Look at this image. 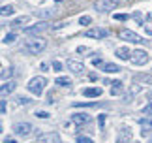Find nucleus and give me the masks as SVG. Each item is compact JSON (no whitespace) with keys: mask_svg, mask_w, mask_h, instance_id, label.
Returning <instances> with one entry per match:
<instances>
[{"mask_svg":"<svg viewBox=\"0 0 152 143\" xmlns=\"http://www.w3.org/2000/svg\"><path fill=\"white\" fill-rule=\"evenodd\" d=\"M45 85H47V79L38 75V77H32L30 83L26 85V88H28V91H30L32 94H36V96H42L43 91H45Z\"/></svg>","mask_w":152,"mask_h":143,"instance_id":"nucleus-1","label":"nucleus"},{"mask_svg":"<svg viewBox=\"0 0 152 143\" xmlns=\"http://www.w3.org/2000/svg\"><path fill=\"white\" fill-rule=\"evenodd\" d=\"M45 40H42V38H32V40H28L26 41V47L25 49L28 51V53H32V55H38V53H42L43 49H45Z\"/></svg>","mask_w":152,"mask_h":143,"instance_id":"nucleus-2","label":"nucleus"},{"mask_svg":"<svg viewBox=\"0 0 152 143\" xmlns=\"http://www.w3.org/2000/svg\"><path fill=\"white\" fill-rule=\"evenodd\" d=\"M148 53L147 51H143V49H135V51H132V64H135V66H143V64H147L148 62Z\"/></svg>","mask_w":152,"mask_h":143,"instance_id":"nucleus-3","label":"nucleus"},{"mask_svg":"<svg viewBox=\"0 0 152 143\" xmlns=\"http://www.w3.org/2000/svg\"><path fill=\"white\" fill-rule=\"evenodd\" d=\"M118 36H120L122 40H126V41H132V43H143V41H145L141 36L135 34L133 30H120Z\"/></svg>","mask_w":152,"mask_h":143,"instance_id":"nucleus-4","label":"nucleus"},{"mask_svg":"<svg viewBox=\"0 0 152 143\" xmlns=\"http://www.w3.org/2000/svg\"><path fill=\"white\" fill-rule=\"evenodd\" d=\"M38 143H60V136L56 132H47L38 136Z\"/></svg>","mask_w":152,"mask_h":143,"instance_id":"nucleus-5","label":"nucleus"},{"mask_svg":"<svg viewBox=\"0 0 152 143\" xmlns=\"http://www.w3.org/2000/svg\"><path fill=\"white\" fill-rule=\"evenodd\" d=\"M118 0H98L96 2V8L98 11H109V10H115Z\"/></svg>","mask_w":152,"mask_h":143,"instance_id":"nucleus-6","label":"nucleus"},{"mask_svg":"<svg viewBox=\"0 0 152 143\" xmlns=\"http://www.w3.org/2000/svg\"><path fill=\"white\" fill-rule=\"evenodd\" d=\"M30 130H32V124L30 122H17L15 126H13V132L17 136H28V134H30Z\"/></svg>","mask_w":152,"mask_h":143,"instance_id":"nucleus-7","label":"nucleus"},{"mask_svg":"<svg viewBox=\"0 0 152 143\" xmlns=\"http://www.w3.org/2000/svg\"><path fill=\"white\" fill-rule=\"evenodd\" d=\"M86 34V38H96V40H102V38H107V30H105V28H90V30H86L85 32Z\"/></svg>","mask_w":152,"mask_h":143,"instance_id":"nucleus-8","label":"nucleus"},{"mask_svg":"<svg viewBox=\"0 0 152 143\" xmlns=\"http://www.w3.org/2000/svg\"><path fill=\"white\" fill-rule=\"evenodd\" d=\"M139 124H141V136H145V134H148V132H152V115H148V117H141L139 119Z\"/></svg>","mask_w":152,"mask_h":143,"instance_id":"nucleus-9","label":"nucleus"},{"mask_svg":"<svg viewBox=\"0 0 152 143\" xmlns=\"http://www.w3.org/2000/svg\"><path fill=\"white\" fill-rule=\"evenodd\" d=\"M130 139H132V130L126 126L120 128L118 136H116V143H130Z\"/></svg>","mask_w":152,"mask_h":143,"instance_id":"nucleus-10","label":"nucleus"},{"mask_svg":"<svg viewBox=\"0 0 152 143\" xmlns=\"http://www.w3.org/2000/svg\"><path fill=\"white\" fill-rule=\"evenodd\" d=\"M102 87H86L83 88V94L86 98H98V96H102Z\"/></svg>","mask_w":152,"mask_h":143,"instance_id":"nucleus-11","label":"nucleus"},{"mask_svg":"<svg viewBox=\"0 0 152 143\" xmlns=\"http://www.w3.org/2000/svg\"><path fill=\"white\" fill-rule=\"evenodd\" d=\"M47 28V23H38V25H32V27H26L25 28V34H39Z\"/></svg>","mask_w":152,"mask_h":143,"instance_id":"nucleus-12","label":"nucleus"},{"mask_svg":"<svg viewBox=\"0 0 152 143\" xmlns=\"http://www.w3.org/2000/svg\"><path fill=\"white\" fill-rule=\"evenodd\" d=\"M90 121V117L86 115V113H73L72 115V122L73 124H86Z\"/></svg>","mask_w":152,"mask_h":143,"instance_id":"nucleus-13","label":"nucleus"},{"mask_svg":"<svg viewBox=\"0 0 152 143\" xmlns=\"http://www.w3.org/2000/svg\"><path fill=\"white\" fill-rule=\"evenodd\" d=\"M68 68L72 70L75 75H81V74L85 72V66H83V64H81V62H75V60H68Z\"/></svg>","mask_w":152,"mask_h":143,"instance_id":"nucleus-14","label":"nucleus"},{"mask_svg":"<svg viewBox=\"0 0 152 143\" xmlns=\"http://www.w3.org/2000/svg\"><path fill=\"white\" fill-rule=\"evenodd\" d=\"M115 55L120 58V60H128V58H132V53L130 49H126V47H118V49L115 51Z\"/></svg>","mask_w":152,"mask_h":143,"instance_id":"nucleus-15","label":"nucleus"},{"mask_svg":"<svg viewBox=\"0 0 152 143\" xmlns=\"http://www.w3.org/2000/svg\"><path fill=\"white\" fill-rule=\"evenodd\" d=\"M0 91H2V96H8L10 92L15 91V83H13V81H6V83H2V88H0Z\"/></svg>","mask_w":152,"mask_h":143,"instance_id":"nucleus-16","label":"nucleus"},{"mask_svg":"<svg viewBox=\"0 0 152 143\" xmlns=\"http://www.w3.org/2000/svg\"><path fill=\"white\" fill-rule=\"evenodd\" d=\"M103 72H107V74H118V72H122V68L113 62H107V64H103Z\"/></svg>","mask_w":152,"mask_h":143,"instance_id":"nucleus-17","label":"nucleus"},{"mask_svg":"<svg viewBox=\"0 0 152 143\" xmlns=\"http://www.w3.org/2000/svg\"><path fill=\"white\" fill-rule=\"evenodd\" d=\"M36 15H38V17H42V19H51V17H55V15H56V10H39Z\"/></svg>","mask_w":152,"mask_h":143,"instance_id":"nucleus-18","label":"nucleus"},{"mask_svg":"<svg viewBox=\"0 0 152 143\" xmlns=\"http://www.w3.org/2000/svg\"><path fill=\"white\" fill-rule=\"evenodd\" d=\"M111 85V94H120L122 92V81H113V83H109Z\"/></svg>","mask_w":152,"mask_h":143,"instance_id":"nucleus-19","label":"nucleus"},{"mask_svg":"<svg viewBox=\"0 0 152 143\" xmlns=\"http://www.w3.org/2000/svg\"><path fill=\"white\" fill-rule=\"evenodd\" d=\"M73 107H98V102H73Z\"/></svg>","mask_w":152,"mask_h":143,"instance_id":"nucleus-20","label":"nucleus"},{"mask_svg":"<svg viewBox=\"0 0 152 143\" xmlns=\"http://www.w3.org/2000/svg\"><path fill=\"white\" fill-rule=\"evenodd\" d=\"M55 85H60V87H72V81H69V77H58L55 81Z\"/></svg>","mask_w":152,"mask_h":143,"instance_id":"nucleus-21","label":"nucleus"},{"mask_svg":"<svg viewBox=\"0 0 152 143\" xmlns=\"http://www.w3.org/2000/svg\"><path fill=\"white\" fill-rule=\"evenodd\" d=\"M13 6H2V11H0V13H2V17H8V15H11L13 13Z\"/></svg>","mask_w":152,"mask_h":143,"instance_id":"nucleus-22","label":"nucleus"},{"mask_svg":"<svg viewBox=\"0 0 152 143\" xmlns=\"http://www.w3.org/2000/svg\"><path fill=\"white\" fill-rule=\"evenodd\" d=\"M28 21V15H21V17H17V19H13V21H11V25H23V23H26Z\"/></svg>","mask_w":152,"mask_h":143,"instance_id":"nucleus-23","label":"nucleus"},{"mask_svg":"<svg viewBox=\"0 0 152 143\" xmlns=\"http://www.w3.org/2000/svg\"><path fill=\"white\" fill-rule=\"evenodd\" d=\"M2 41H4V43H11V41H15V34H13V32H10V34H6Z\"/></svg>","mask_w":152,"mask_h":143,"instance_id":"nucleus-24","label":"nucleus"},{"mask_svg":"<svg viewBox=\"0 0 152 143\" xmlns=\"http://www.w3.org/2000/svg\"><path fill=\"white\" fill-rule=\"evenodd\" d=\"M19 104H21V105H30L32 100L28 98V96H21V98H19Z\"/></svg>","mask_w":152,"mask_h":143,"instance_id":"nucleus-25","label":"nucleus"},{"mask_svg":"<svg viewBox=\"0 0 152 143\" xmlns=\"http://www.w3.org/2000/svg\"><path fill=\"white\" fill-rule=\"evenodd\" d=\"M90 21H92V19H90L88 15H83V17H81V19H79V25H83V27H85V25H88Z\"/></svg>","mask_w":152,"mask_h":143,"instance_id":"nucleus-26","label":"nucleus"},{"mask_svg":"<svg viewBox=\"0 0 152 143\" xmlns=\"http://www.w3.org/2000/svg\"><path fill=\"white\" fill-rule=\"evenodd\" d=\"M98 124H100V130L105 128V115H98Z\"/></svg>","mask_w":152,"mask_h":143,"instance_id":"nucleus-27","label":"nucleus"},{"mask_svg":"<svg viewBox=\"0 0 152 143\" xmlns=\"http://www.w3.org/2000/svg\"><path fill=\"white\" fill-rule=\"evenodd\" d=\"M36 117H38V119H49L51 115H49L47 111H36Z\"/></svg>","mask_w":152,"mask_h":143,"instance_id":"nucleus-28","label":"nucleus"},{"mask_svg":"<svg viewBox=\"0 0 152 143\" xmlns=\"http://www.w3.org/2000/svg\"><path fill=\"white\" fill-rule=\"evenodd\" d=\"M143 28H145V32H147V34L152 36V23H143Z\"/></svg>","mask_w":152,"mask_h":143,"instance_id":"nucleus-29","label":"nucleus"},{"mask_svg":"<svg viewBox=\"0 0 152 143\" xmlns=\"http://www.w3.org/2000/svg\"><path fill=\"white\" fill-rule=\"evenodd\" d=\"M77 143H94V141H92L90 138H85V136H79V138H77Z\"/></svg>","mask_w":152,"mask_h":143,"instance_id":"nucleus-30","label":"nucleus"},{"mask_svg":"<svg viewBox=\"0 0 152 143\" xmlns=\"http://www.w3.org/2000/svg\"><path fill=\"white\" fill-rule=\"evenodd\" d=\"M113 17H115L116 21H126V19H128V15H126V13H115Z\"/></svg>","mask_w":152,"mask_h":143,"instance_id":"nucleus-31","label":"nucleus"},{"mask_svg":"<svg viewBox=\"0 0 152 143\" xmlns=\"http://www.w3.org/2000/svg\"><path fill=\"white\" fill-rule=\"evenodd\" d=\"M133 19H135V21L139 23V25H141V27H143V15H141V13H139V11H137V13H133Z\"/></svg>","mask_w":152,"mask_h":143,"instance_id":"nucleus-32","label":"nucleus"},{"mask_svg":"<svg viewBox=\"0 0 152 143\" xmlns=\"http://www.w3.org/2000/svg\"><path fill=\"white\" fill-rule=\"evenodd\" d=\"M143 113H147V115H152V104L148 102V105L143 107Z\"/></svg>","mask_w":152,"mask_h":143,"instance_id":"nucleus-33","label":"nucleus"},{"mask_svg":"<svg viewBox=\"0 0 152 143\" xmlns=\"http://www.w3.org/2000/svg\"><path fill=\"white\" fill-rule=\"evenodd\" d=\"M53 70H55V72H60L62 70V64L58 62V60H55V62H53Z\"/></svg>","mask_w":152,"mask_h":143,"instance_id":"nucleus-34","label":"nucleus"},{"mask_svg":"<svg viewBox=\"0 0 152 143\" xmlns=\"http://www.w3.org/2000/svg\"><path fill=\"white\" fill-rule=\"evenodd\" d=\"M8 75H11V68L8 70V68H2V79H6Z\"/></svg>","mask_w":152,"mask_h":143,"instance_id":"nucleus-35","label":"nucleus"},{"mask_svg":"<svg viewBox=\"0 0 152 143\" xmlns=\"http://www.w3.org/2000/svg\"><path fill=\"white\" fill-rule=\"evenodd\" d=\"M92 64H94V66H102V58H92Z\"/></svg>","mask_w":152,"mask_h":143,"instance_id":"nucleus-36","label":"nucleus"},{"mask_svg":"<svg viewBox=\"0 0 152 143\" xmlns=\"http://www.w3.org/2000/svg\"><path fill=\"white\" fill-rule=\"evenodd\" d=\"M0 111H2V115H6V100H2V104H0Z\"/></svg>","mask_w":152,"mask_h":143,"instance_id":"nucleus-37","label":"nucleus"},{"mask_svg":"<svg viewBox=\"0 0 152 143\" xmlns=\"http://www.w3.org/2000/svg\"><path fill=\"white\" fill-rule=\"evenodd\" d=\"M4 143H17V141L11 139V138H4Z\"/></svg>","mask_w":152,"mask_h":143,"instance_id":"nucleus-38","label":"nucleus"},{"mask_svg":"<svg viewBox=\"0 0 152 143\" xmlns=\"http://www.w3.org/2000/svg\"><path fill=\"white\" fill-rule=\"evenodd\" d=\"M148 98H150V100H148V102H150V104H152V96H148Z\"/></svg>","mask_w":152,"mask_h":143,"instance_id":"nucleus-39","label":"nucleus"},{"mask_svg":"<svg viewBox=\"0 0 152 143\" xmlns=\"http://www.w3.org/2000/svg\"><path fill=\"white\" fill-rule=\"evenodd\" d=\"M148 96H152V91H150V94H148Z\"/></svg>","mask_w":152,"mask_h":143,"instance_id":"nucleus-40","label":"nucleus"},{"mask_svg":"<svg viewBox=\"0 0 152 143\" xmlns=\"http://www.w3.org/2000/svg\"><path fill=\"white\" fill-rule=\"evenodd\" d=\"M56 2H62V0H56Z\"/></svg>","mask_w":152,"mask_h":143,"instance_id":"nucleus-41","label":"nucleus"},{"mask_svg":"<svg viewBox=\"0 0 152 143\" xmlns=\"http://www.w3.org/2000/svg\"><path fill=\"white\" fill-rule=\"evenodd\" d=\"M148 143H152V139H150V141H148Z\"/></svg>","mask_w":152,"mask_h":143,"instance_id":"nucleus-42","label":"nucleus"}]
</instances>
